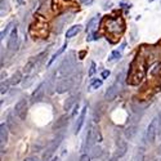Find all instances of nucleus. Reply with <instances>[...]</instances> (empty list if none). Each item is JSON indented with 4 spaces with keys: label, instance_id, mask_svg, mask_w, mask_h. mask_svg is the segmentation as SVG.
<instances>
[{
    "label": "nucleus",
    "instance_id": "nucleus-1",
    "mask_svg": "<svg viewBox=\"0 0 161 161\" xmlns=\"http://www.w3.org/2000/svg\"><path fill=\"white\" fill-rule=\"evenodd\" d=\"M106 27L110 35H121L125 30L123 18H106Z\"/></svg>",
    "mask_w": 161,
    "mask_h": 161
},
{
    "label": "nucleus",
    "instance_id": "nucleus-2",
    "mask_svg": "<svg viewBox=\"0 0 161 161\" xmlns=\"http://www.w3.org/2000/svg\"><path fill=\"white\" fill-rule=\"evenodd\" d=\"M101 139H102V137H101L99 129L97 128V126H94V125H90L88 133H87V141H85L84 149L87 151V149L91 148V146H93L95 142H101Z\"/></svg>",
    "mask_w": 161,
    "mask_h": 161
},
{
    "label": "nucleus",
    "instance_id": "nucleus-3",
    "mask_svg": "<svg viewBox=\"0 0 161 161\" xmlns=\"http://www.w3.org/2000/svg\"><path fill=\"white\" fill-rule=\"evenodd\" d=\"M75 53L73 52H70V54H68L67 57H65V59H63V62L61 63L59 66V73L61 76H67V75H70L73 70L75 67Z\"/></svg>",
    "mask_w": 161,
    "mask_h": 161
},
{
    "label": "nucleus",
    "instance_id": "nucleus-4",
    "mask_svg": "<svg viewBox=\"0 0 161 161\" xmlns=\"http://www.w3.org/2000/svg\"><path fill=\"white\" fill-rule=\"evenodd\" d=\"M157 133H159V117H155L152 121L149 123L148 128L146 130V135H145L146 142L152 143L155 141V138H156Z\"/></svg>",
    "mask_w": 161,
    "mask_h": 161
},
{
    "label": "nucleus",
    "instance_id": "nucleus-5",
    "mask_svg": "<svg viewBox=\"0 0 161 161\" xmlns=\"http://www.w3.org/2000/svg\"><path fill=\"white\" fill-rule=\"evenodd\" d=\"M27 107H28V103H27V99H20L18 102L16 103V107H14V112L16 115L20 117V120H26L27 117Z\"/></svg>",
    "mask_w": 161,
    "mask_h": 161
},
{
    "label": "nucleus",
    "instance_id": "nucleus-6",
    "mask_svg": "<svg viewBox=\"0 0 161 161\" xmlns=\"http://www.w3.org/2000/svg\"><path fill=\"white\" fill-rule=\"evenodd\" d=\"M72 85H73V79H62L58 81V84H57L55 90H57V93L63 94V93H66L67 90H70L72 88Z\"/></svg>",
    "mask_w": 161,
    "mask_h": 161
},
{
    "label": "nucleus",
    "instance_id": "nucleus-7",
    "mask_svg": "<svg viewBox=\"0 0 161 161\" xmlns=\"http://www.w3.org/2000/svg\"><path fill=\"white\" fill-rule=\"evenodd\" d=\"M62 138H63V137H62V135H59L58 138H55V139L50 143L49 147L47 148V151H45V152H44V155H43V159H44V160H49V159L52 157V155H53V153L55 152V149L58 148V146L61 145Z\"/></svg>",
    "mask_w": 161,
    "mask_h": 161
},
{
    "label": "nucleus",
    "instance_id": "nucleus-8",
    "mask_svg": "<svg viewBox=\"0 0 161 161\" xmlns=\"http://www.w3.org/2000/svg\"><path fill=\"white\" fill-rule=\"evenodd\" d=\"M7 45H8V49L9 50H16L17 48H18L20 40H18V30H17V27H14L13 30H12V32H10Z\"/></svg>",
    "mask_w": 161,
    "mask_h": 161
},
{
    "label": "nucleus",
    "instance_id": "nucleus-9",
    "mask_svg": "<svg viewBox=\"0 0 161 161\" xmlns=\"http://www.w3.org/2000/svg\"><path fill=\"white\" fill-rule=\"evenodd\" d=\"M117 93H119V77H117V80L115 81L110 88H108L107 90H106V94H105V99L106 101H113L115 98H116V95H117Z\"/></svg>",
    "mask_w": 161,
    "mask_h": 161
},
{
    "label": "nucleus",
    "instance_id": "nucleus-10",
    "mask_svg": "<svg viewBox=\"0 0 161 161\" xmlns=\"http://www.w3.org/2000/svg\"><path fill=\"white\" fill-rule=\"evenodd\" d=\"M45 88V83H41L39 85V87L36 88V90L32 93V95H31V102L32 103H35V102H40L43 99V97H44V89Z\"/></svg>",
    "mask_w": 161,
    "mask_h": 161
},
{
    "label": "nucleus",
    "instance_id": "nucleus-11",
    "mask_svg": "<svg viewBox=\"0 0 161 161\" xmlns=\"http://www.w3.org/2000/svg\"><path fill=\"white\" fill-rule=\"evenodd\" d=\"M87 110H88L87 106L83 107L81 112H80V115H79L77 121H76V124H75V134H77L79 131L81 130V126H83V124H84V121H85V116H87Z\"/></svg>",
    "mask_w": 161,
    "mask_h": 161
},
{
    "label": "nucleus",
    "instance_id": "nucleus-12",
    "mask_svg": "<svg viewBox=\"0 0 161 161\" xmlns=\"http://www.w3.org/2000/svg\"><path fill=\"white\" fill-rule=\"evenodd\" d=\"M8 130H9V128L5 124L0 125V142H2V147L4 146V143H7V141H8Z\"/></svg>",
    "mask_w": 161,
    "mask_h": 161
},
{
    "label": "nucleus",
    "instance_id": "nucleus-13",
    "mask_svg": "<svg viewBox=\"0 0 161 161\" xmlns=\"http://www.w3.org/2000/svg\"><path fill=\"white\" fill-rule=\"evenodd\" d=\"M125 43L120 47V49H116V50H113L112 53H111V55H110V58H108V61L110 62H113V61H117V59H120L121 58V55H123V50L125 49Z\"/></svg>",
    "mask_w": 161,
    "mask_h": 161
},
{
    "label": "nucleus",
    "instance_id": "nucleus-14",
    "mask_svg": "<svg viewBox=\"0 0 161 161\" xmlns=\"http://www.w3.org/2000/svg\"><path fill=\"white\" fill-rule=\"evenodd\" d=\"M126 149H128V147H126V143L123 139H119V142H117V149H116V156L117 157L124 156V155L126 153Z\"/></svg>",
    "mask_w": 161,
    "mask_h": 161
},
{
    "label": "nucleus",
    "instance_id": "nucleus-15",
    "mask_svg": "<svg viewBox=\"0 0 161 161\" xmlns=\"http://www.w3.org/2000/svg\"><path fill=\"white\" fill-rule=\"evenodd\" d=\"M81 31V25H75V26H72V27H70L67 30V32H66V38L67 39H70V38H73L75 35H77V34Z\"/></svg>",
    "mask_w": 161,
    "mask_h": 161
},
{
    "label": "nucleus",
    "instance_id": "nucleus-16",
    "mask_svg": "<svg viewBox=\"0 0 161 161\" xmlns=\"http://www.w3.org/2000/svg\"><path fill=\"white\" fill-rule=\"evenodd\" d=\"M98 21H99V16H94L93 18H91L88 22V25H87V32H93L94 28H95V26L98 25Z\"/></svg>",
    "mask_w": 161,
    "mask_h": 161
},
{
    "label": "nucleus",
    "instance_id": "nucleus-17",
    "mask_svg": "<svg viewBox=\"0 0 161 161\" xmlns=\"http://www.w3.org/2000/svg\"><path fill=\"white\" fill-rule=\"evenodd\" d=\"M21 81H22V73H21V71H16L12 75V77L9 79V84L10 85H17V84H20Z\"/></svg>",
    "mask_w": 161,
    "mask_h": 161
},
{
    "label": "nucleus",
    "instance_id": "nucleus-18",
    "mask_svg": "<svg viewBox=\"0 0 161 161\" xmlns=\"http://www.w3.org/2000/svg\"><path fill=\"white\" fill-rule=\"evenodd\" d=\"M67 123H68V116H67V115H63V116L59 117L58 121H57V123L54 124V129H55V130H58V129L63 128V126H65Z\"/></svg>",
    "mask_w": 161,
    "mask_h": 161
},
{
    "label": "nucleus",
    "instance_id": "nucleus-19",
    "mask_svg": "<svg viewBox=\"0 0 161 161\" xmlns=\"http://www.w3.org/2000/svg\"><path fill=\"white\" fill-rule=\"evenodd\" d=\"M66 48H67V41H66L65 44H63V45H62V47L59 48V50H58V52H57V53H54V54H53V57H52V58L49 59V63H48V66H50V65H52V63H53V62H54V61L57 59V57H59V55H61V54L63 53V52H65V50H66Z\"/></svg>",
    "mask_w": 161,
    "mask_h": 161
},
{
    "label": "nucleus",
    "instance_id": "nucleus-20",
    "mask_svg": "<svg viewBox=\"0 0 161 161\" xmlns=\"http://www.w3.org/2000/svg\"><path fill=\"white\" fill-rule=\"evenodd\" d=\"M35 67H36V58H31L30 61L26 63V66H25V72H26V73H30Z\"/></svg>",
    "mask_w": 161,
    "mask_h": 161
},
{
    "label": "nucleus",
    "instance_id": "nucleus-21",
    "mask_svg": "<svg viewBox=\"0 0 161 161\" xmlns=\"http://www.w3.org/2000/svg\"><path fill=\"white\" fill-rule=\"evenodd\" d=\"M75 98H76V95H71V97H68L67 98V101L65 102V106H63V108H65L66 111H70L71 107L75 105V101H76Z\"/></svg>",
    "mask_w": 161,
    "mask_h": 161
},
{
    "label": "nucleus",
    "instance_id": "nucleus-22",
    "mask_svg": "<svg viewBox=\"0 0 161 161\" xmlns=\"http://www.w3.org/2000/svg\"><path fill=\"white\" fill-rule=\"evenodd\" d=\"M13 26H14V23H13V22H9V23H8L7 26H5V28H4V30L2 31V34H0V39H2V40H4V39H5V36L8 35V32H9L10 30H12V28H14Z\"/></svg>",
    "mask_w": 161,
    "mask_h": 161
},
{
    "label": "nucleus",
    "instance_id": "nucleus-23",
    "mask_svg": "<svg viewBox=\"0 0 161 161\" xmlns=\"http://www.w3.org/2000/svg\"><path fill=\"white\" fill-rule=\"evenodd\" d=\"M8 128L10 129V130H12L13 131V133H16V129L17 128H18V126H17V125H14V123H13V120H12V116H9L8 117Z\"/></svg>",
    "mask_w": 161,
    "mask_h": 161
},
{
    "label": "nucleus",
    "instance_id": "nucleus-24",
    "mask_svg": "<svg viewBox=\"0 0 161 161\" xmlns=\"http://www.w3.org/2000/svg\"><path fill=\"white\" fill-rule=\"evenodd\" d=\"M102 155V148L98 146V147H94L93 148V152H91V157H99Z\"/></svg>",
    "mask_w": 161,
    "mask_h": 161
},
{
    "label": "nucleus",
    "instance_id": "nucleus-25",
    "mask_svg": "<svg viewBox=\"0 0 161 161\" xmlns=\"http://www.w3.org/2000/svg\"><path fill=\"white\" fill-rule=\"evenodd\" d=\"M99 87H102V80H94V81L90 84V89H91V90L98 89Z\"/></svg>",
    "mask_w": 161,
    "mask_h": 161
},
{
    "label": "nucleus",
    "instance_id": "nucleus-26",
    "mask_svg": "<svg viewBox=\"0 0 161 161\" xmlns=\"http://www.w3.org/2000/svg\"><path fill=\"white\" fill-rule=\"evenodd\" d=\"M7 10H8V2L7 0H2V17L4 16V13H7Z\"/></svg>",
    "mask_w": 161,
    "mask_h": 161
},
{
    "label": "nucleus",
    "instance_id": "nucleus-27",
    "mask_svg": "<svg viewBox=\"0 0 161 161\" xmlns=\"http://www.w3.org/2000/svg\"><path fill=\"white\" fill-rule=\"evenodd\" d=\"M9 83V81H8ZM8 83H4V81H2V89H0V93L2 94H5L8 91Z\"/></svg>",
    "mask_w": 161,
    "mask_h": 161
},
{
    "label": "nucleus",
    "instance_id": "nucleus-28",
    "mask_svg": "<svg viewBox=\"0 0 161 161\" xmlns=\"http://www.w3.org/2000/svg\"><path fill=\"white\" fill-rule=\"evenodd\" d=\"M159 71H161V63H157V65L153 67V70H151V73L152 75H156Z\"/></svg>",
    "mask_w": 161,
    "mask_h": 161
},
{
    "label": "nucleus",
    "instance_id": "nucleus-29",
    "mask_svg": "<svg viewBox=\"0 0 161 161\" xmlns=\"http://www.w3.org/2000/svg\"><path fill=\"white\" fill-rule=\"evenodd\" d=\"M95 72V63L94 62H91V65H90V70H89V76H93Z\"/></svg>",
    "mask_w": 161,
    "mask_h": 161
},
{
    "label": "nucleus",
    "instance_id": "nucleus-30",
    "mask_svg": "<svg viewBox=\"0 0 161 161\" xmlns=\"http://www.w3.org/2000/svg\"><path fill=\"white\" fill-rule=\"evenodd\" d=\"M101 76H102V79H107L108 76H110V71H108V70H105V71H102Z\"/></svg>",
    "mask_w": 161,
    "mask_h": 161
},
{
    "label": "nucleus",
    "instance_id": "nucleus-31",
    "mask_svg": "<svg viewBox=\"0 0 161 161\" xmlns=\"http://www.w3.org/2000/svg\"><path fill=\"white\" fill-rule=\"evenodd\" d=\"M80 161H90V156L85 153V155H83V156L80 157Z\"/></svg>",
    "mask_w": 161,
    "mask_h": 161
},
{
    "label": "nucleus",
    "instance_id": "nucleus-32",
    "mask_svg": "<svg viewBox=\"0 0 161 161\" xmlns=\"http://www.w3.org/2000/svg\"><path fill=\"white\" fill-rule=\"evenodd\" d=\"M81 4H84V5H90L91 3H93V0H79Z\"/></svg>",
    "mask_w": 161,
    "mask_h": 161
},
{
    "label": "nucleus",
    "instance_id": "nucleus-33",
    "mask_svg": "<svg viewBox=\"0 0 161 161\" xmlns=\"http://www.w3.org/2000/svg\"><path fill=\"white\" fill-rule=\"evenodd\" d=\"M25 161H40V160L36 156H32V157H26Z\"/></svg>",
    "mask_w": 161,
    "mask_h": 161
},
{
    "label": "nucleus",
    "instance_id": "nucleus-34",
    "mask_svg": "<svg viewBox=\"0 0 161 161\" xmlns=\"http://www.w3.org/2000/svg\"><path fill=\"white\" fill-rule=\"evenodd\" d=\"M77 110H79V103H77V105H75V110H73V112H72V117H75V116H76Z\"/></svg>",
    "mask_w": 161,
    "mask_h": 161
},
{
    "label": "nucleus",
    "instance_id": "nucleus-35",
    "mask_svg": "<svg viewBox=\"0 0 161 161\" xmlns=\"http://www.w3.org/2000/svg\"><path fill=\"white\" fill-rule=\"evenodd\" d=\"M85 53H87V52H85V50H83V52H80V54H79V57H80V59H83V58H84V55H85Z\"/></svg>",
    "mask_w": 161,
    "mask_h": 161
},
{
    "label": "nucleus",
    "instance_id": "nucleus-36",
    "mask_svg": "<svg viewBox=\"0 0 161 161\" xmlns=\"http://www.w3.org/2000/svg\"><path fill=\"white\" fill-rule=\"evenodd\" d=\"M50 161H58V159H55V157H54V159H52Z\"/></svg>",
    "mask_w": 161,
    "mask_h": 161
},
{
    "label": "nucleus",
    "instance_id": "nucleus-37",
    "mask_svg": "<svg viewBox=\"0 0 161 161\" xmlns=\"http://www.w3.org/2000/svg\"><path fill=\"white\" fill-rule=\"evenodd\" d=\"M148 2H149V3H152V2H153V0H148Z\"/></svg>",
    "mask_w": 161,
    "mask_h": 161
},
{
    "label": "nucleus",
    "instance_id": "nucleus-38",
    "mask_svg": "<svg viewBox=\"0 0 161 161\" xmlns=\"http://www.w3.org/2000/svg\"><path fill=\"white\" fill-rule=\"evenodd\" d=\"M18 3H22V0H18Z\"/></svg>",
    "mask_w": 161,
    "mask_h": 161
}]
</instances>
